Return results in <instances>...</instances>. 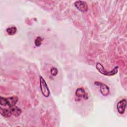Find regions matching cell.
<instances>
[{
    "label": "cell",
    "instance_id": "1",
    "mask_svg": "<svg viewBox=\"0 0 127 127\" xmlns=\"http://www.w3.org/2000/svg\"><path fill=\"white\" fill-rule=\"evenodd\" d=\"M18 97L15 96L5 98L0 97V106H7L9 108H11L14 106L18 101Z\"/></svg>",
    "mask_w": 127,
    "mask_h": 127
},
{
    "label": "cell",
    "instance_id": "2",
    "mask_svg": "<svg viewBox=\"0 0 127 127\" xmlns=\"http://www.w3.org/2000/svg\"><path fill=\"white\" fill-rule=\"evenodd\" d=\"M96 69L102 74L106 76H113L116 74L118 71L119 69V66H115L111 71H107L105 69L104 67L103 66L102 64L99 63H98L96 64Z\"/></svg>",
    "mask_w": 127,
    "mask_h": 127
},
{
    "label": "cell",
    "instance_id": "3",
    "mask_svg": "<svg viewBox=\"0 0 127 127\" xmlns=\"http://www.w3.org/2000/svg\"><path fill=\"white\" fill-rule=\"evenodd\" d=\"M40 87L43 95L46 97H49L50 94V90L46 83V82L41 76H40Z\"/></svg>",
    "mask_w": 127,
    "mask_h": 127
},
{
    "label": "cell",
    "instance_id": "4",
    "mask_svg": "<svg viewBox=\"0 0 127 127\" xmlns=\"http://www.w3.org/2000/svg\"><path fill=\"white\" fill-rule=\"evenodd\" d=\"M94 84L100 87V91L102 95L105 96L109 95L110 93V89L107 85L99 81H95L94 82Z\"/></svg>",
    "mask_w": 127,
    "mask_h": 127
},
{
    "label": "cell",
    "instance_id": "5",
    "mask_svg": "<svg viewBox=\"0 0 127 127\" xmlns=\"http://www.w3.org/2000/svg\"><path fill=\"white\" fill-rule=\"evenodd\" d=\"M74 5L76 8L81 12H86L88 10V5L87 3L82 0H77L74 3Z\"/></svg>",
    "mask_w": 127,
    "mask_h": 127
},
{
    "label": "cell",
    "instance_id": "6",
    "mask_svg": "<svg viewBox=\"0 0 127 127\" xmlns=\"http://www.w3.org/2000/svg\"><path fill=\"white\" fill-rule=\"evenodd\" d=\"M127 105V100L126 99L120 100L117 104V109L118 112L120 114L125 113Z\"/></svg>",
    "mask_w": 127,
    "mask_h": 127
},
{
    "label": "cell",
    "instance_id": "7",
    "mask_svg": "<svg viewBox=\"0 0 127 127\" xmlns=\"http://www.w3.org/2000/svg\"><path fill=\"white\" fill-rule=\"evenodd\" d=\"M75 94L76 96L79 98H82L85 100H87L88 98V94L86 93L84 89L83 88H77L75 91Z\"/></svg>",
    "mask_w": 127,
    "mask_h": 127
},
{
    "label": "cell",
    "instance_id": "8",
    "mask_svg": "<svg viewBox=\"0 0 127 127\" xmlns=\"http://www.w3.org/2000/svg\"><path fill=\"white\" fill-rule=\"evenodd\" d=\"M0 113L1 115L5 118H9L12 115L9 108H2L1 106L0 108Z\"/></svg>",
    "mask_w": 127,
    "mask_h": 127
},
{
    "label": "cell",
    "instance_id": "9",
    "mask_svg": "<svg viewBox=\"0 0 127 127\" xmlns=\"http://www.w3.org/2000/svg\"><path fill=\"white\" fill-rule=\"evenodd\" d=\"M10 109L11 114L15 117L19 116L22 113V110L20 108H18L17 106H13L11 108H9Z\"/></svg>",
    "mask_w": 127,
    "mask_h": 127
},
{
    "label": "cell",
    "instance_id": "10",
    "mask_svg": "<svg viewBox=\"0 0 127 127\" xmlns=\"http://www.w3.org/2000/svg\"><path fill=\"white\" fill-rule=\"evenodd\" d=\"M16 31H17V29H16V27L15 26L9 27L6 29V31L7 33L9 35H14L16 32Z\"/></svg>",
    "mask_w": 127,
    "mask_h": 127
},
{
    "label": "cell",
    "instance_id": "11",
    "mask_svg": "<svg viewBox=\"0 0 127 127\" xmlns=\"http://www.w3.org/2000/svg\"><path fill=\"white\" fill-rule=\"evenodd\" d=\"M42 40H43V39L41 37H40V36L37 37L36 38V39L35 40V41H34V43H35V46L36 47H39L42 44Z\"/></svg>",
    "mask_w": 127,
    "mask_h": 127
},
{
    "label": "cell",
    "instance_id": "12",
    "mask_svg": "<svg viewBox=\"0 0 127 127\" xmlns=\"http://www.w3.org/2000/svg\"><path fill=\"white\" fill-rule=\"evenodd\" d=\"M51 73L53 76H56L58 73V70L56 67H52L50 69Z\"/></svg>",
    "mask_w": 127,
    "mask_h": 127
}]
</instances>
